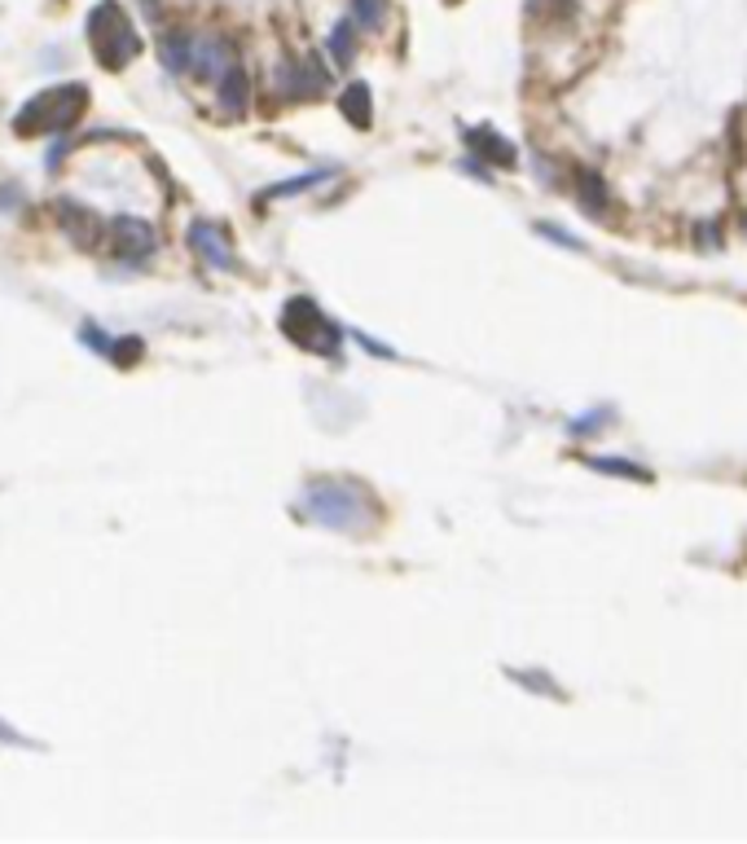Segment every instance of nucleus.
<instances>
[{
	"instance_id": "f03ea898",
	"label": "nucleus",
	"mask_w": 747,
	"mask_h": 844,
	"mask_svg": "<svg viewBox=\"0 0 747 844\" xmlns=\"http://www.w3.org/2000/svg\"><path fill=\"white\" fill-rule=\"evenodd\" d=\"M84 32H88V45H92L97 62L111 66V71L128 66V62L141 53V36H137V27H133V18L124 14L120 0H101V5L88 14Z\"/></svg>"
},
{
	"instance_id": "9b49d317",
	"label": "nucleus",
	"mask_w": 747,
	"mask_h": 844,
	"mask_svg": "<svg viewBox=\"0 0 747 844\" xmlns=\"http://www.w3.org/2000/svg\"><path fill=\"white\" fill-rule=\"evenodd\" d=\"M352 32H357V23H352V18L335 23V32H331V53H335V62H339V66H348V62H352Z\"/></svg>"
},
{
	"instance_id": "7ed1b4c3",
	"label": "nucleus",
	"mask_w": 747,
	"mask_h": 844,
	"mask_svg": "<svg viewBox=\"0 0 747 844\" xmlns=\"http://www.w3.org/2000/svg\"><path fill=\"white\" fill-rule=\"evenodd\" d=\"M84 101H88V88H84V84H53V88L36 92V97L23 105L18 120H14V128H18L23 137H27V133H66V128L79 120Z\"/></svg>"
},
{
	"instance_id": "f257e3e1",
	"label": "nucleus",
	"mask_w": 747,
	"mask_h": 844,
	"mask_svg": "<svg viewBox=\"0 0 747 844\" xmlns=\"http://www.w3.org/2000/svg\"><path fill=\"white\" fill-rule=\"evenodd\" d=\"M303 514L316 519L322 528L357 533V528H370L374 523V501L352 480H312L303 488Z\"/></svg>"
},
{
	"instance_id": "39448f33",
	"label": "nucleus",
	"mask_w": 747,
	"mask_h": 844,
	"mask_svg": "<svg viewBox=\"0 0 747 844\" xmlns=\"http://www.w3.org/2000/svg\"><path fill=\"white\" fill-rule=\"evenodd\" d=\"M111 238H115V256L128 260V264H141L146 256L159 251V234L141 216H115L111 221Z\"/></svg>"
},
{
	"instance_id": "6e6552de",
	"label": "nucleus",
	"mask_w": 747,
	"mask_h": 844,
	"mask_svg": "<svg viewBox=\"0 0 747 844\" xmlns=\"http://www.w3.org/2000/svg\"><path fill=\"white\" fill-rule=\"evenodd\" d=\"M62 225H66V234L79 243V247H92L97 243V221L88 216V207H71V202H62Z\"/></svg>"
},
{
	"instance_id": "423d86ee",
	"label": "nucleus",
	"mask_w": 747,
	"mask_h": 844,
	"mask_svg": "<svg viewBox=\"0 0 747 844\" xmlns=\"http://www.w3.org/2000/svg\"><path fill=\"white\" fill-rule=\"evenodd\" d=\"M189 247H194L211 269H234L229 234H225L216 221H194V225H189Z\"/></svg>"
},
{
	"instance_id": "0eeeda50",
	"label": "nucleus",
	"mask_w": 747,
	"mask_h": 844,
	"mask_svg": "<svg viewBox=\"0 0 747 844\" xmlns=\"http://www.w3.org/2000/svg\"><path fill=\"white\" fill-rule=\"evenodd\" d=\"M159 53H163V66L167 71H189V58H194V36H185V32H167L163 40H159Z\"/></svg>"
},
{
	"instance_id": "f8f14e48",
	"label": "nucleus",
	"mask_w": 747,
	"mask_h": 844,
	"mask_svg": "<svg viewBox=\"0 0 747 844\" xmlns=\"http://www.w3.org/2000/svg\"><path fill=\"white\" fill-rule=\"evenodd\" d=\"M387 0H352V23L357 27H383Z\"/></svg>"
},
{
	"instance_id": "9d476101",
	"label": "nucleus",
	"mask_w": 747,
	"mask_h": 844,
	"mask_svg": "<svg viewBox=\"0 0 747 844\" xmlns=\"http://www.w3.org/2000/svg\"><path fill=\"white\" fill-rule=\"evenodd\" d=\"M344 115H348V124L370 128V88H365V84H352V88L344 92Z\"/></svg>"
},
{
	"instance_id": "20e7f679",
	"label": "nucleus",
	"mask_w": 747,
	"mask_h": 844,
	"mask_svg": "<svg viewBox=\"0 0 747 844\" xmlns=\"http://www.w3.org/2000/svg\"><path fill=\"white\" fill-rule=\"evenodd\" d=\"M282 331H286L295 344L316 348V352H335V348H339V331L326 322V312L316 308L312 299H303V295L286 303V312H282Z\"/></svg>"
},
{
	"instance_id": "1a4fd4ad",
	"label": "nucleus",
	"mask_w": 747,
	"mask_h": 844,
	"mask_svg": "<svg viewBox=\"0 0 747 844\" xmlns=\"http://www.w3.org/2000/svg\"><path fill=\"white\" fill-rule=\"evenodd\" d=\"M216 92H221V105H225V111H242V105H247V71L234 62V66L216 79Z\"/></svg>"
}]
</instances>
